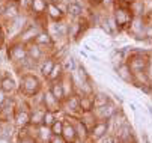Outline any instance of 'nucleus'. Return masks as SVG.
Here are the masks:
<instances>
[{"label":"nucleus","mask_w":152,"mask_h":143,"mask_svg":"<svg viewBox=\"0 0 152 143\" xmlns=\"http://www.w3.org/2000/svg\"><path fill=\"white\" fill-rule=\"evenodd\" d=\"M44 90V83L39 75L35 72H21L20 74V85H18V92L24 98H33L39 95Z\"/></svg>","instance_id":"1"},{"label":"nucleus","mask_w":152,"mask_h":143,"mask_svg":"<svg viewBox=\"0 0 152 143\" xmlns=\"http://www.w3.org/2000/svg\"><path fill=\"white\" fill-rule=\"evenodd\" d=\"M133 14L129 11L128 5H124V3H119V2H115V6H113V18H115V23H116V27L118 30H126L129 23L133 20Z\"/></svg>","instance_id":"2"},{"label":"nucleus","mask_w":152,"mask_h":143,"mask_svg":"<svg viewBox=\"0 0 152 143\" xmlns=\"http://www.w3.org/2000/svg\"><path fill=\"white\" fill-rule=\"evenodd\" d=\"M42 29H45L44 27V24H38V21L35 20V23H30V21H27V24L20 30V33L17 35V38L14 39V41H18V42H21V44H24V45H27V44H30V42H33V39H35V36L42 30Z\"/></svg>","instance_id":"3"},{"label":"nucleus","mask_w":152,"mask_h":143,"mask_svg":"<svg viewBox=\"0 0 152 143\" xmlns=\"http://www.w3.org/2000/svg\"><path fill=\"white\" fill-rule=\"evenodd\" d=\"M125 62L128 63L129 69L133 71L134 75L143 74V72L146 71V66H148V62H149V54L136 51V53H133V54H129V56L126 57Z\"/></svg>","instance_id":"4"},{"label":"nucleus","mask_w":152,"mask_h":143,"mask_svg":"<svg viewBox=\"0 0 152 143\" xmlns=\"http://www.w3.org/2000/svg\"><path fill=\"white\" fill-rule=\"evenodd\" d=\"M6 57H8V60L14 66H17L20 62H23V60L27 57V48H26V45L18 42V41H12V42L8 45Z\"/></svg>","instance_id":"5"},{"label":"nucleus","mask_w":152,"mask_h":143,"mask_svg":"<svg viewBox=\"0 0 152 143\" xmlns=\"http://www.w3.org/2000/svg\"><path fill=\"white\" fill-rule=\"evenodd\" d=\"M15 112H17V98L14 95H6L3 103L0 104V122L2 124L12 122Z\"/></svg>","instance_id":"6"},{"label":"nucleus","mask_w":152,"mask_h":143,"mask_svg":"<svg viewBox=\"0 0 152 143\" xmlns=\"http://www.w3.org/2000/svg\"><path fill=\"white\" fill-rule=\"evenodd\" d=\"M113 134L118 137L119 143H139V139L136 136V131L133 128V125L129 124V122H126V124L118 127Z\"/></svg>","instance_id":"7"},{"label":"nucleus","mask_w":152,"mask_h":143,"mask_svg":"<svg viewBox=\"0 0 152 143\" xmlns=\"http://www.w3.org/2000/svg\"><path fill=\"white\" fill-rule=\"evenodd\" d=\"M62 112L65 113V116H69V117H75V116L81 115L80 99H78L77 93H72L62 101Z\"/></svg>","instance_id":"8"},{"label":"nucleus","mask_w":152,"mask_h":143,"mask_svg":"<svg viewBox=\"0 0 152 143\" xmlns=\"http://www.w3.org/2000/svg\"><path fill=\"white\" fill-rule=\"evenodd\" d=\"M66 5H68V3H66ZM45 17L50 20V21H53V23L63 21L65 17H66V6H62L60 3L54 2V0H48Z\"/></svg>","instance_id":"9"},{"label":"nucleus","mask_w":152,"mask_h":143,"mask_svg":"<svg viewBox=\"0 0 152 143\" xmlns=\"http://www.w3.org/2000/svg\"><path fill=\"white\" fill-rule=\"evenodd\" d=\"M119 109H121V107L112 99V101H108L107 104H104V106H101V107H95L92 113H94V116H95L96 120H110V119L116 115V112H118Z\"/></svg>","instance_id":"10"},{"label":"nucleus","mask_w":152,"mask_h":143,"mask_svg":"<svg viewBox=\"0 0 152 143\" xmlns=\"http://www.w3.org/2000/svg\"><path fill=\"white\" fill-rule=\"evenodd\" d=\"M148 23H149L148 18L145 17H133L126 32L131 36H134L136 39H145V30H146Z\"/></svg>","instance_id":"11"},{"label":"nucleus","mask_w":152,"mask_h":143,"mask_svg":"<svg viewBox=\"0 0 152 143\" xmlns=\"http://www.w3.org/2000/svg\"><path fill=\"white\" fill-rule=\"evenodd\" d=\"M42 107H44L47 112H53L56 115L62 113V103L51 95V92L48 89L42 90Z\"/></svg>","instance_id":"12"},{"label":"nucleus","mask_w":152,"mask_h":143,"mask_svg":"<svg viewBox=\"0 0 152 143\" xmlns=\"http://www.w3.org/2000/svg\"><path fill=\"white\" fill-rule=\"evenodd\" d=\"M107 133H110V124H108V120H95L94 125L89 128V139L96 142L101 137H104Z\"/></svg>","instance_id":"13"},{"label":"nucleus","mask_w":152,"mask_h":143,"mask_svg":"<svg viewBox=\"0 0 152 143\" xmlns=\"http://www.w3.org/2000/svg\"><path fill=\"white\" fill-rule=\"evenodd\" d=\"M12 125L20 130V128H26L30 127V110L26 109H17L14 119H12Z\"/></svg>","instance_id":"14"},{"label":"nucleus","mask_w":152,"mask_h":143,"mask_svg":"<svg viewBox=\"0 0 152 143\" xmlns=\"http://www.w3.org/2000/svg\"><path fill=\"white\" fill-rule=\"evenodd\" d=\"M62 137L66 140L68 143H75L78 142V136L75 131V127L72 124V120L69 117H63V130H62Z\"/></svg>","instance_id":"15"},{"label":"nucleus","mask_w":152,"mask_h":143,"mask_svg":"<svg viewBox=\"0 0 152 143\" xmlns=\"http://www.w3.org/2000/svg\"><path fill=\"white\" fill-rule=\"evenodd\" d=\"M56 62H57L56 56L54 54H48V56H45L38 63V71H39L41 77L44 78V80H47V77L50 75V72H51V69H53V66H54Z\"/></svg>","instance_id":"16"},{"label":"nucleus","mask_w":152,"mask_h":143,"mask_svg":"<svg viewBox=\"0 0 152 143\" xmlns=\"http://www.w3.org/2000/svg\"><path fill=\"white\" fill-rule=\"evenodd\" d=\"M47 3H48V0H30L29 12L33 14V18L35 20H42V18L45 17Z\"/></svg>","instance_id":"17"},{"label":"nucleus","mask_w":152,"mask_h":143,"mask_svg":"<svg viewBox=\"0 0 152 143\" xmlns=\"http://www.w3.org/2000/svg\"><path fill=\"white\" fill-rule=\"evenodd\" d=\"M0 90L5 95H15L18 90V85L14 80V77H11L9 74H5L2 80H0Z\"/></svg>","instance_id":"18"},{"label":"nucleus","mask_w":152,"mask_h":143,"mask_svg":"<svg viewBox=\"0 0 152 143\" xmlns=\"http://www.w3.org/2000/svg\"><path fill=\"white\" fill-rule=\"evenodd\" d=\"M33 42L36 44V45H39V47H42V48H51V47H54V39H53V36L50 35V32L48 30H45V29H42L36 36H35V39H33Z\"/></svg>","instance_id":"19"},{"label":"nucleus","mask_w":152,"mask_h":143,"mask_svg":"<svg viewBox=\"0 0 152 143\" xmlns=\"http://www.w3.org/2000/svg\"><path fill=\"white\" fill-rule=\"evenodd\" d=\"M115 69H116L118 77H119L122 81H125V83H129V85H133V83H134L136 75L133 74V71H131V69H129V66H128V63H126V62H122V63L116 65V66H115Z\"/></svg>","instance_id":"20"},{"label":"nucleus","mask_w":152,"mask_h":143,"mask_svg":"<svg viewBox=\"0 0 152 143\" xmlns=\"http://www.w3.org/2000/svg\"><path fill=\"white\" fill-rule=\"evenodd\" d=\"M26 48H27V57H29L30 60H33V62H36V63H39L41 60L45 57V56H48V54L45 53V50H44V48L39 47V45H36L35 42L27 44V45H26Z\"/></svg>","instance_id":"21"},{"label":"nucleus","mask_w":152,"mask_h":143,"mask_svg":"<svg viewBox=\"0 0 152 143\" xmlns=\"http://www.w3.org/2000/svg\"><path fill=\"white\" fill-rule=\"evenodd\" d=\"M69 117V116H66ZM72 120V124L75 127V131H77V136H78V140L80 142H86L89 139V128L83 124V120L80 119V116H75V117H69Z\"/></svg>","instance_id":"22"},{"label":"nucleus","mask_w":152,"mask_h":143,"mask_svg":"<svg viewBox=\"0 0 152 143\" xmlns=\"http://www.w3.org/2000/svg\"><path fill=\"white\" fill-rule=\"evenodd\" d=\"M44 115H45V109L42 106L32 107L30 109V127H33V128L41 127L42 122H44Z\"/></svg>","instance_id":"23"},{"label":"nucleus","mask_w":152,"mask_h":143,"mask_svg":"<svg viewBox=\"0 0 152 143\" xmlns=\"http://www.w3.org/2000/svg\"><path fill=\"white\" fill-rule=\"evenodd\" d=\"M83 14H84V8L81 6L80 2H77V0H71V2H68L66 15H69V18H72V20L83 18Z\"/></svg>","instance_id":"24"},{"label":"nucleus","mask_w":152,"mask_h":143,"mask_svg":"<svg viewBox=\"0 0 152 143\" xmlns=\"http://www.w3.org/2000/svg\"><path fill=\"white\" fill-rule=\"evenodd\" d=\"M78 99H80V110H81V115L92 113V112H94V109H95L94 95H78Z\"/></svg>","instance_id":"25"},{"label":"nucleus","mask_w":152,"mask_h":143,"mask_svg":"<svg viewBox=\"0 0 152 143\" xmlns=\"http://www.w3.org/2000/svg\"><path fill=\"white\" fill-rule=\"evenodd\" d=\"M65 72L63 71V66H62V63H60V60H57V62L54 63V66H53V69H51V72H50V75L47 77V83H53V81H60L63 77H65Z\"/></svg>","instance_id":"26"},{"label":"nucleus","mask_w":152,"mask_h":143,"mask_svg":"<svg viewBox=\"0 0 152 143\" xmlns=\"http://www.w3.org/2000/svg\"><path fill=\"white\" fill-rule=\"evenodd\" d=\"M60 63H62L63 71L66 72V74H72V72H75L77 65H78V62H77V60H75L71 54H66L63 59H60Z\"/></svg>","instance_id":"27"},{"label":"nucleus","mask_w":152,"mask_h":143,"mask_svg":"<svg viewBox=\"0 0 152 143\" xmlns=\"http://www.w3.org/2000/svg\"><path fill=\"white\" fill-rule=\"evenodd\" d=\"M35 136L38 139V142L41 143H48V140L51 139V130L50 127H45V125H41V127H36L35 128Z\"/></svg>","instance_id":"28"},{"label":"nucleus","mask_w":152,"mask_h":143,"mask_svg":"<svg viewBox=\"0 0 152 143\" xmlns=\"http://www.w3.org/2000/svg\"><path fill=\"white\" fill-rule=\"evenodd\" d=\"M50 92H51V95L54 96V98H57L60 103L66 98V95H65V90H63V88H62V83L60 81H53V83H48V88H47Z\"/></svg>","instance_id":"29"},{"label":"nucleus","mask_w":152,"mask_h":143,"mask_svg":"<svg viewBox=\"0 0 152 143\" xmlns=\"http://www.w3.org/2000/svg\"><path fill=\"white\" fill-rule=\"evenodd\" d=\"M128 8L134 17H145V2L143 0H133L128 3Z\"/></svg>","instance_id":"30"},{"label":"nucleus","mask_w":152,"mask_h":143,"mask_svg":"<svg viewBox=\"0 0 152 143\" xmlns=\"http://www.w3.org/2000/svg\"><path fill=\"white\" fill-rule=\"evenodd\" d=\"M108 101H112V98L108 96V93H105L102 90H95L94 92V104H95V107H101V106L107 104Z\"/></svg>","instance_id":"31"},{"label":"nucleus","mask_w":152,"mask_h":143,"mask_svg":"<svg viewBox=\"0 0 152 143\" xmlns=\"http://www.w3.org/2000/svg\"><path fill=\"white\" fill-rule=\"evenodd\" d=\"M50 130H51V134H56V136L62 134V130H63V119L57 117V119L54 120V124L50 127Z\"/></svg>","instance_id":"32"},{"label":"nucleus","mask_w":152,"mask_h":143,"mask_svg":"<svg viewBox=\"0 0 152 143\" xmlns=\"http://www.w3.org/2000/svg\"><path fill=\"white\" fill-rule=\"evenodd\" d=\"M57 119V115L53 113V112H47L45 110V115H44V122H42V125L45 127H51L54 124V120Z\"/></svg>","instance_id":"33"},{"label":"nucleus","mask_w":152,"mask_h":143,"mask_svg":"<svg viewBox=\"0 0 152 143\" xmlns=\"http://www.w3.org/2000/svg\"><path fill=\"white\" fill-rule=\"evenodd\" d=\"M95 143H119L118 137L113 134V133H107L104 137H101L99 140H96Z\"/></svg>","instance_id":"34"},{"label":"nucleus","mask_w":152,"mask_h":143,"mask_svg":"<svg viewBox=\"0 0 152 143\" xmlns=\"http://www.w3.org/2000/svg\"><path fill=\"white\" fill-rule=\"evenodd\" d=\"M48 143H68V142L62 137V134H59V136L53 134V136H51V139L48 140Z\"/></svg>","instance_id":"35"},{"label":"nucleus","mask_w":152,"mask_h":143,"mask_svg":"<svg viewBox=\"0 0 152 143\" xmlns=\"http://www.w3.org/2000/svg\"><path fill=\"white\" fill-rule=\"evenodd\" d=\"M146 75H148V78H149V81H151V85H152V57L149 56V62H148V66H146Z\"/></svg>","instance_id":"36"},{"label":"nucleus","mask_w":152,"mask_h":143,"mask_svg":"<svg viewBox=\"0 0 152 143\" xmlns=\"http://www.w3.org/2000/svg\"><path fill=\"white\" fill-rule=\"evenodd\" d=\"M5 41H6V32H5L2 23H0V48L5 45Z\"/></svg>","instance_id":"37"},{"label":"nucleus","mask_w":152,"mask_h":143,"mask_svg":"<svg viewBox=\"0 0 152 143\" xmlns=\"http://www.w3.org/2000/svg\"><path fill=\"white\" fill-rule=\"evenodd\" d=\"M145 38L146 39H152V23H148L146 30H145Z\"/></svg>","instance_id":"38"},{"label":"nucleus","mask_w":152,"mask_h":143,"mask_svg":"<svg viewBox=\"0 0 152 143\" xmlns=\"http://www.w3.org/2000/svg\"><path fill=\"white\" fill-rule=\"evenodd\" d=\"M142 140H143V143H151V139L146 131H142Z\"/></svg>","instance_id":"39"},{"label":"nucleus","mask_w":152,"mask_h":143,"mask_svg":"<svg viewBox=\"0 0 152 143\" xmlns=\"http://www.w3.org/2000/svg\"><path fill=\"white\" fill-rule=\"evenodd\" d=\"M101 5H104V6H115V0H102Z\"/></svg>","instance_id":"40"},{"label":"nucleus","mask_w":152,"mask_h":143,"mask_svg":"<svg viewBox=\"0 0 152 143\" xmlns=\"http://www.w3.org/2000/svg\"><path fill=\"white\" fill-rule=\"evenodd\" d=\"M115 2H119V3H124V5H128V3H131L133 0H115Z\"/></svg>","instance_id":"41"},{"label":"nucleus","mask_w":152,"mask_h":143,"mask_svg":"<svg viewBox=\"0 0 152 143\" xmlns=\"http://www.w3.org/2000/svg\"><path fill=\"white\" fill-rule=\"evenodd\" d=\"M92 2H94V5H101L102 0H92Z\"/></svg>","instance_id":"42"},{"label":"nucleus","mask_w":152,"mask_h":143,"mask_svg":"<svg viewBox=\"0 0 152 143\" xmlns=\"http://www.w3.org/2000/svg\"><path fill=\"white\" fill-rule=\"evenodd\" d=\"M148 110H149V113H151V116H152V104H148Z\"/></svg>","instance_id":"43"},{"label":"nucleus","mask_w":152,"mask_h":143,"mask_svg":"<svg viewBox=\"0 0 152 143\" xmlns=\"http://www.w3.org/2000/svg\"><path fill=\"white\" fill-rule=\"evenodd\" d=\"M75 143H86V142H80V140H78V142H75Z\"/></svg>","instance_id":"44"}]
</instances>
